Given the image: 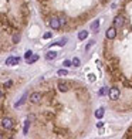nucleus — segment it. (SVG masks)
I'll return each instance as SVG.
<instances>
[{
    "label": "nucleus",
    "mask_w": 132,
    "mask_h": 139,
    "mask_svg": "<svg viewBox=\"0 0 132 139\" xmlns=\"http://www.w3.org/2000/svg\"><path fill=\"white\" fill-rule=\"evenodd\" d=\"M88 37V31L84 30V31H80L78 33V40H85Z\"/></svg>",
    "instance_id": "obj_12"
},
{
    "label": "nucleus",
    "mask_w": 132,
    "mask_h": 139,
    "mask_svg": "<svg viewBox=\"0 0 132 139\" xmlns=\"http://www.w3.org/2000/svg\"><path fill=\"white\" fill-rule=\"evenodd\" d=\"M37 60H38V56H37V54H33L30 58H27V62H28V64H33V62H36Z\"/></svg>",
    "instance_id": "obj_13"
},
{
    "label": "nucleus",
    "mask_w": 132,
    "mask_h": 139,
    "mask_svg": "<svg viewBox=\"0 0 132 139\" xmlns=\"http://www.w3.org/2000/svg\"><path fill=\"white\" fill-rule=\"evenodd\" d=\"M0 125H2V128L6 130H12L14 128V121L12 119V118L9 116H4L2 121H0Z\"/></svg>",
    "instance_id": "obj_1"
},
{
    "label": "nucleus",
    "mask_w": 132,
    "mask_h": 139,
    "mask_svg": "<svg viewBox=\"0 0 132 139\" xmlns=\"http://www.w3.org/2000/svg\"><path fill=\"white\" fill-rule=\"evenodd\" d=\"M108 96H110V100H112V101H118L119 96H121L119 88H116V87L110 88V90H108Z\"/></svg>",
    "instance_id": "obj_2"
},
{
    "label": "nucleus",
    "mask_w": 132,
    "mask_h": 139,
    "mask_svg": "<svg viewBox=\"0 0 132 139\" xmlns=\"http://www.w3.org/2000/svg\"><path fill=\"white\" fill-rule=\"evenodd\" d=\"M60 77H66V75H68V71L67 70H58V72H57Z\"/></svg>",
    "instance_id": "obj_17"
},
{
    "label": "nucleus",
    "mask_w": 132,
    "mask_h": 139,
    "mask_svg": "<svg viewBox=\"0 0 132 139\" xmlns=\"http://www.w3.org/2000/svg\"><path fill=\"white\" fill-rule=\"evenodd\" d=\"M12 84H13L12 81H7V82L4 84V88H7V87H12Z\"/></svg>",
    "instance_id": "obj_26"
},
{
    "label": "nucleus",
    "mask_w": 132,
    "mask_h": 139,
    "mask_svg": "<svg viewBox=\"0 0 132 139\" xmlns=\"http://www.w3.org/2000/svg\"><path fill=\"white\" fill-rule=\"evenodd\" d=\"M124 24H125V17H124L122 14H118V16L114 18V27L118 30V28L124 27Z\"/></svg>",
    "instance_id": "obj_4"
},
{
    "label": "nucleus",
    "mask_w": 132,
    "mask_h": 139,
    "mask_svg": "<svg viewBox=\"0 0 132 139\" xmlns=\"http://www.w3.org/2000/svg\"><path fill=\"white\" fill-rule=\"evenodd\" d=\"M18 41H20V33H16V34L13 36V43L17 44Z\"/></svg>",
    "instance_id": "obj_16"
},
{
    "label": "nucleus",
    "mask_w": 132,
    "mask_h": 139,
    "mask_svg": "<svg viewBox=\"0 0 132 139\" xmlns=\"http://www.w3.org/2000/svg\"><path fill=\"white\" fill-rule=\"evenodd\" d=\"M124 85H125V87H132V78L131 80H124Z\"/></svg>",
    "instance_id": "obj_19"
},
{
    "label": "nucleus",
    "mask_w": 132,
    "mask_h": 139,
    "mask_svg": "<svg viewBox=\"0 0 132 139\" xmlns=\"http://www.w3.org/2000/svg\"><path fill=\"white\" fill-rule=\"evenodd\" d=\"M53 44H56V46H60V47H64L67 44V38H61V40H58L57 43H53Z\"/></svg>",
    "instance_id": "obj_14"
},
{
    "label": "nucleus",
    "mask_w": 132,
    "mask_h": 139,
    "mask_svg": "<svg viewBox=\"0 0 132 139\" xmlns=\"http://www.w3.org/2000/svg\"><path fill=\"white\" fill-rule=\"evenodd\" d=\"M94 43H95V41H91V43L88 44V46H87V50H90V48L92 47V46H94Z\"/></svg>",
    "instance_id": "obj_27"
},
{
    "label": "nucleus",
    "mask_w": 132,
    "mask_h": 139,
    "mask_svg": "<svg viewBox=\"0 0 132 139\" xmlns=\"http://www.w3.org/2000/svg\"><path fill=\"white\" fill-rule=\"evenodd\" d=\"M88 78H90V81H91V82H94V81H95V75H94V74H90V75H88Z\"/></svg>",
    "instance_id": "obj_23"
},
{
    "label": "nucleus",
    "mask_w": 132,
    "mask_h": 139,
    "mask_svg": "<svg viewBox=\"0 0 132 139\" xmlns=\"http://www.w3.org/2000/svg\"><path fill=\"white\" fill-rule=\"evenodd\" d=\"M26 96H27V95H23V98H22V100H20V101H18L17 104H16V106H20V105H22L23 102H24V101H26Z\"/></svg>",
    "instance_id": "obj_22"
},
{
    "label": "nucleus",
    "mask_w": 132,
    "mask_h": 139,
    "mask_svg": "<svg viewBox=\"0 0 132 139\" xmlns=\"http://www.w3.org/2000/svg\"><path fill=\"white\" fill-rule=\"evenodd\" d=\"M80 62H81V61H80V58H77V57H75L74 60L71 61V64H72V65H75V67H78V65H80Z\"/></svg>",
    "instance_id": "obj_18"
},
{
    "label": "nucleus",
    "mask_w": 132,
    "mask_h": 139,
    "mask_svg": "<svg viewBox=\"0 0 132 139\" xmlns=\"http://www.w3.org/2000/svg\"><path fill=\"white\" fill-rule=\"evenodd\" d=\"M102 125H104V124H102L101 121H100V122H97V128H102Z\"/></svg>",
    "instance_id": "obj_28"
},
{
    "label": "nucleus",
    "mask_w": 132,
    "mask_h": 139,
    "mask_svg": "<svg viewBox=\"0 0 132 139\" xmlns=\"http://www.w3.org/2000/svg\"><path fill=\"white\" fill-rule=\"evenodd\" d=\"M3 96H4V92L0 90V100H3Z\"/></svg>",
    "instance_id": "obj_29"
},
{
    "label": "nucleus",
    "mask_w": 132,
    "mask_h": 139,
    "mask_svg": "<svg viewBox=\"0 0 132 139\" xmlns=\"http://www.w3.org/2000/svg\"><path fill=\"white\" fill-rule=\"evenodd\" d=\"M108 90H110V88L102 87L101 90H100V92H98V95H100V96H102V95H105V94H108Z\"/></svg>",
    "instance_id": "obj_15"
},
{
    "label": "nucleus",
    "mask_w": 132,
    "mask_h": 139,
    "mask_svg": "<svg viewBox=\"0 0 132 139\" xmlns=\"http://www.w3.org/2000/svg\"><path fill=\"white\" fill-rule=\"evenodd\" d=\"M100 28V20H95V22H92V24H91V31H95Z\"/></svg>",
    "instance_id": "obj_9"
},
{
    "label": "nucleus",
    "mask_w": 132,
    "mask_h": 139,
    "mask_svg": "<svg viewBox=\"0 0 132 139\" xmlns=\"http://www.w3.org/2000/svg\"><path fill=\"white\" fill-rule=\"evenodd\" d=\"M33 56V51H31V50H28V51H26V54H24V58H30V57Z\"/></svg>",
    "instance_id": "obj_20"
},
{
    "label": "nucleus",
    "mask_w": 132,
    "mask_h": 139,
    "mask_svg": "<svg viewBox=\"0 0 132 139\" xmlns=\"http://www.w3.org/2000/svg\"><path fill=\"white\" fill-rule=\"evenodd\" d=\"M51 36H53L51 33H46V34L43 36V38H46V40H47V38H51Z\"/></svg>",
    "instance_id": "obj_24"
},
{
    "label": "nucleus",
    "mask_w": 132,
    "mask_h": 139,
    "mask_svg": "<svg viewBox=\"0 0 132 139\" xmlns=\"http://www.w3.org/2000/svg\"><path fill=\"white\" fill-rule=\"evenodd\" d=\"M56 57H57V52L56 51H48L46 54V58H47V60H54Z\"/></svg>",
    "instance_id": "obj_11"
},
{
    "label": "nucleus",
    "mask_w": 132,
    "mask_h": 139,
    "mask_svg": "<svg viewBox=\"0 0 132 139\" xmlns=\"http://www.w3.org/2000/svg\"><path fill=\"white\" fill-rule=\"evenodd\" d=\"M48 26L53 28V30H58L60 27H61V23H60V18L56 17V16H53V17H50L48 20Z\"/></svg>",
    "instance_id": "obj_3"
},
{
    "label": "nucleus",
    "mask_w": 132,
    "mask_h": 139,
    "mask_svg": "<svg viewBox=\"0 0 132 139\" xmlns=\"http://www.w3.org/2000/svg\"><path fill=\"white\" fill-rule=\"evenodd\" d=\"M2 138H3V135H2V134H0V139H2Z\"/></svg>",
    "instance_id": "obj_30"
},
{
    "label": "nucleus",
    "mask_w": 132,
    "mask_h": 139,
    "mask_svg": "<svg viewBox=\"0 0 132 139\" xmlns=\"http://www.w3.org/2000/svg\"><path fill=\"white\" fill-rule=\"evenodd\" d=\"M18 61H20L18 57H9L6 60V65H16V64H18Z\"/></svg>",
    "instance_id": "obj_8"
},
{
    "label": "nucleus",
    "mask_w": 132,
    "mask_h": 139,
    "mask_svg": "<svg viewBox=\"0 0 132 139\" xmlns=\"http://www.w3.org/2000/svg\"><path fill=\"white\" fill-rule=\"evenodd\" d=\"M64 65H66V67H70V65H71V61H70V60H66V61H64Z\"/></svg>",
    "instance_id": "obj_25"
},
{
    "label": "nucleus",
    "mask_w": 132,
    "mask_h": 139,
    "mask_svg": "<svg viewBox=\"0 0 132 139\" xmlns=\"http://www.w3.org/2000/svg\"><path fill=\"white\" fill-rule=\"evenodd\" d=\"M102 116H104V108H98L97 111H95V118H97V119H101Z\"/></svg>",
    "instance_id": "obj_10"
},
{
    "label": "nucleus",
    "mask_w": 132,
    "mask_h": 139,
    "mask_svg": "<svg viewBox=\"0 0 132 139\" xmlns=\"http://www.w3.org/2000/svg\"><path fill=\"white\" fill-rule=\"evenodd\" d=\"M116 34H118V31H116V28L112 26V27H110V28L106 30L105 37H106V40H114L115 37H116Z\"/></svg>",
    "instance_id": "obj_7"
},
{
    "label": "nucleus",
    "mask_w": 132,
    "mask_h": 139,
    "mask_svg": "<svg viewBox=\"0 0 132 139\" xmlns=\"http://www.w3.org/2000/svg\"><path fill=\"white\" fill-rule=\"evenodd\" d=\"M57 88L60 92H68L71 90V84L67 82V81H60V82L57 84Z\"/></svg>",
    "instance_id": "obj_5"
},
{
    "label": "nucleus",
    "mask_w": 132,
    "mask_h": 139,
    "mask_svg": "<svg viewBox=\"0 0 132 139\" xmlns=\"http://www.w3.org/2000/svg\"><path fill=\"white\" fill-rule=\"evenodd\" d=\"M28 125H30V119H28V121H26V125H24V134H27V132H28Z\"/></svg>",
    "instance_id": "obj_21"
},
{
    "label": "nucleus",
    "mask_w": 132,
    "mask_h": 139,
    "mask_svg": "<svg viewBox=\"0 0 132 139\" xmlns=\"http://www.w3.org/2000/svg\"><path fill=\"white\" fill-rule=\"evenodd\" d=\"M41 100H43V94H41V92H33V94L30 95V102L31 104H34V105L40 104Z\"/></svg>",
    "instance_id": "obj_6"
}]
</instances>
